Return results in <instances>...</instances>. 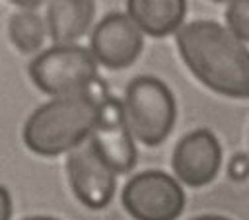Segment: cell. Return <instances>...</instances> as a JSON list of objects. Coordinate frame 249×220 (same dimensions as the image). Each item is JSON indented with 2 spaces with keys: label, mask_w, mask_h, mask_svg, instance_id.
I'll use <instances>...</instances> for the list:
<instances>
[{
  "label": "cell",
  "mask_w": 249,
  "mask_h": 220,
  "mask_svg": "<svg viewBox=\"0 0 249 220\" xmlns=\"http://www.w3.org/2000/svg\"><path fill=\"white\" fill-rule=\"evenodd\" d=\"M175 37L189 72L208 90L231 99H249V47L214 19L185 21Z\"/></svg>",
  "instance_id": "1"
},
{
  "label": "cell",
  "mask_w": 249,
  "mask_h": 220,
  "mask_svg": "<svg viewBox=\"0 0 249 220\" xmlns=\"http://www.w3.org/2000/svg\"><path fill=\"white\" fill-rule=\"evenodd\" d=\"M105 92L107 88L97 80V84L84 93L53 97L37 107L23 125L25 146L39 156L53 158L68 154L89 140Z\"/></svg>",
  "instance_id": "2"
},
{
  "label": "cell",
  "mask_w": 249,
  "mask_h": 220,
  "mask_svg": "<svg viewBox=\"0 0 249 220\" xmlns=\"http://www.w3.org/2000/svg\"><path fill=\"white\" fill-rule=\"evenodd\" d=\"M124 117L136 142L160 146L173 130L177 105L169 86L150 74L132 78L123 97Z\"/></svg>",
  "instance_id": "3"
},
{
  "label": "cell",
  "mask_w": 249,
  "mask_h": 220,
  "mask_svg": "<svg viewBox=\"0 0 249 220\" xmlns=\"http://www.w3.org/2000/svg\"><path fill=\"white\" fill-rule=\"evenodd\" d=\"M97 60L80 45H53L39 53L29 64L33 84L51 97L76 95L91 90L97 76Z\"/></svg>",
  "instance_id": "4"
},
{
  "label": "cell",
  "mask_w": 249,
  "mask_h": 220,
  "mask_svg": "<svg viewBox=\"0 0 249 220\" xmlns=\"http://www.w3.org/2000/svg\"><path fill=\"white\" fill-rule=\"evenodd\" d=\"M123 208L134 220H177L185 210L183 185L161 169L132 175L121 193Z\"/></svg>",
  "instance_id": "5"
},
{
  "label": "cell",
  "mask_w": 249,
  "mask_h": 220,
  "mask_svg": "<svg viewBox=\"0 0 249 220\" xmlns=\"http://www.w3.org/2000/svg\"><path fill=\"white\" fill-rule=\"evenodd\" d=\"M89 142L117 175L134 169L138 160L136 140L128 128L123 101L109 92H105L99 101V113Z\"/></svg>",
  "instance_id": "6"
},
{
  "label": "cell",
  "mask_w": 249,
  "mask_h": 220,
  "mask_svg": "<svg viewBox=\"0 0 249 220\" xmlns=\"http://www.w3.org/2000/svg\"><path fill=\"white\" fill-rule=\"evenodd\" d=\"M66 175L74 197L91 210L105 208L117 189V173L89 140L66 154Z\"/></svg>",
  "instance_id": "7"
},
{
  "label": "cell",
  "mask_w": 249,
  "mask_h": 220,
  "mask_svg": "<svg viewBox=\"0 0 249 220\" xmlns=\"http://www.w3.org/2000/svg\"><path fill=\"white\" fill-rule=\"evenodd\" d=\"M144 49V33L124 12L103 16L91 29L89 51L97 64L109 70L132 66Z\"/></svg>",
  "instance_id": "8"
},
{
  "label": "cell",
  "mask_w": 249,
  "mask_h": 220,
  "mask_svg": "<svg viewBox=\"0 0 249 220\" xmlns=\"http://www.w3.org/2000/svg\"><path fill=\"white\" fill-rule=\"evenodd\" d=\"M222 167V146L208 128L187 132L173 148L171 169L175 179L187 187H204L212 183Z\"/></svg>",
  "instance_id": "9"
},
{
  "label": "cell",
  "mask_w": 249,
  "mask_h": 220,
  "mask_svg": "<svg viewBox=\"0 0 249 220\" xmlns=\"http://www.w3.org/2000/svg\"><path fill=\"white\" fill-rule=\"evenodd\" d=\"M124 14L150 37L175 35L187 18V0H124Z\"/></svg>",
  "instance_id": "10"
},
{
  "label": "cell",
  "mask_w": 249,
  "mask_h": 220,
  "mask_svg": "<svg viewBox=\"0 0 249 220\" xmlns=\"http://www.w3.org/2000/svg\"><path fill=\"white\" fill-rule=\"evenodd\" d=\"M95 16V0H47V33L54 45H74Z\"/></svg>",
  "instance_id": "11"
},
{
  "label": "cell",
  "mask_w": 249,
  "mask_h": 220,
  "mask_svg": "<svg viewBox=\"0 0 249 220\" xmlns=\"http://www.w3.org/2000/svg\"><path fill=\"white\" fill-rule=\"evenodd\" d=\"M8 35H10L12 43L21 53H25V55L37 53L45 43L47 23L35 12L23 10V12H18L12 16V19L8 23Z\"/></svg>",
  "instance_id": "12"
},
{
  "label": "cell",
  "mask_w": 249,
  "mask_h": 220,
  "mask_svg": "<svg viewBox=\"0 0 249 220\" xmlns=\"http://www.w3.org/2000/svg\"><path fill=\"white\" fill-rule=\"evenodd\" d=\"M224 25L249 45V0H230L224 10Z\"/></svg>",
  "instance_id": "13"
},
{
  "label": "cell",
  "mask_w": 249,
  "mask_h": 220,
  "mask_svg": "<svg viewBox=\"0 0 249 220\" xmlns=\"http://www.w3.org/2000/svg\"><path fill=\"white\" fill-rule=\"evenodd\" d=\"M230 175L231 179H245L249 175V158L243 154L235 156L230 164Z\"/></svg>",
  "instance_id": "14"
},
{
  "label": "cell",
  "mask_w": 249,
  "mask_h": 220,
  "mask_svg": "<svg viewBox=\"0 0 249 220\" xmlns=\"http://www.w3.org/2000/svg\"><path fill=\"white\" fill-rule=\"evenodd\" d=\"M12 218V197L6 187L0 185V220Z\"/></svg>",
  "instance_id": "15"
},
{
  "label": "cell",
  "mask_w": 249,
  "mask_h": 220,
  "mask_svg": "<svg viewBox=\"0 0 249 220\" xmlns=\"http://www.w3.org/2000/svg\"><path fill=\"white\" fill-rule=\"evenodd\" d=\"M10 2H14V4H16V6H19V8H25V10H33V8L41 6L45 0H10Z\"/></svg>",
  "instance_id": "16"
},
{
  "label": "cell",
  "mask_w": 249,
  "mask_h": 220,
  "mask_svg": "<svg viewBox=\"0 0 249 220\" xmlns=\"http://www.w3.org/2000/svg\"><path fill=\"white\" fill-rule=\"evenodd\" d=\"M191 220H231V218L218 216V214H202V216H196V218H191Z\"/></svg>",
  "instance_id": "17"
},
{
  "label": "cell",
  "mask_w": 249,
  "mask_h": 220,
  "mask_svg": "<svg viewBox=\"0 0 249 220\" xmlns=\"http://www.w3.org/2000/svg\"><path fill=\"white\" fill-rule=\"evenodd\" d=\"M25 220H58V218H53V216H31V218H25Z\"/></svg>",
  "instance_id": "18"
},
{
  "label": "cell",
  "mask_w": 249,
  "mask_h": 220,
  "mask_svg": "<svg viewBox=\"0 0 249 220\" xmlns=\"http://www.w3.org/2000/svg\"><path fill=\"white\" fill-rule=\"evenodd\" d=\"M210 2H214V4H228L230 0H210Z\"/></svg>",
  "instance_id": "19"
}]
</instances>
